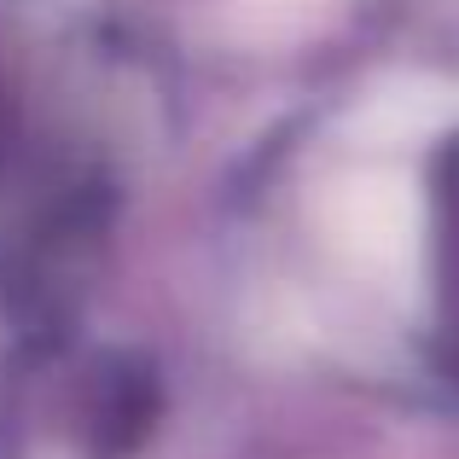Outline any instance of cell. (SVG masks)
Wrapping results in <instances>:
<instances>
[{
	"label": "cell",
	"mask_w": 459,
	"mask_h": 459,
	"mask_svg": "<svg viewBox=\"0 0 459 459\" xmlns=\"http://www.w3.org/2000/svg\"><path fill=\"white\" fill-rule=\"evenodd\" d=\"M430 227H437V325H442V367L459 378V140L437 152L430 169Z\"/></svg>",
	"instance_id": "cell-2"
},
{
	"label": "cell",
	"mask_w": 459,
	"mask_h": 459,
	"mask_svg": "<svg viewBox=\"0 0 459 459\" xmlns=\"http://www.w3.org/2000/svg\"><path fill=\"white\" fill-rule=\"evenodd\" d=\"M152 413L146 367L105 349L35 343L0 395V459H128Z\"/></svg>",
	"instance_id": "cell-1"
}]
</instances>
